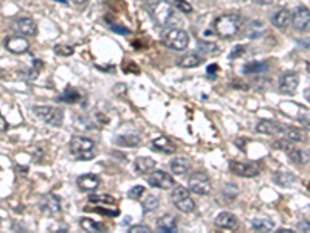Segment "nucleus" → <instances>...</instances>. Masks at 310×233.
<instances>
[{
  "label": "nucleus",
  "mask_w": 310,
  "mask_h": 233,
  "mask_svg": "<svg viewBox=\"0 0 310 233\" xmlns=\"http://www.w3.org/2000/svg\"><path fill=\"white\" fill-rule=\"evenodd\" d=\"M243 25V19L237 14H222L214 20L215 35L224 39L234 38Z\"/></svg>",
  "instance_id": "nucleus-1"
},
{
  "label": "nucleus",
  "mask_w": 310,
  "mask_h": 233,
  "mask_svg": "<svg viewBox=\"0 0 310 233\" xmlns=\"http://www.w3.org/2000/svg\"><path fill=\"white\" fill-rule=\"evenodd\" d=\"M162 41L163 44L174 50V51H184L190 45V36L184 30L181 28H177V26H169L163 32L162 35Z\"/></svg>",
  "instance_id": "nucleus-2"
},
{
  "label": "nucleus",
  "mask_w": 310,
  "mask_h": 233,
  "mask_svg": "<svg viewBox=\"0 0 310 233\" xmlns=\"http://www.w3.org/2000/svg\"><path fill=\"white\" fill-rule=\"evenodd\" d=\"M69 150L78 160H91L95 157V141L87 137L75 135L69 143Z\"/></svg>",
  "instance_id": "nucleus-3"
},
{
  "label": "nucleus",
  "mask_w": 310,
  "mask_h": 233,
  "mask_svg": "<svg viewBox=\"0 0 310 233\" xmlns=\"http://www.w3.org/2000/svg\"><path fill=\"white\" fill-rule=\"evenodd\" d=\"M150 13H152V17L153 20L157 22L159 25L162 26H174L178 19L174 13V8L169 2H165V0H159V2H155L150 8Z\"/></svg>",
  "instance_id": "nucleus-4"
},
{
  "label": "nucleus",
  "mask_w": 310,
  "mask_h": 233,
  "mask_svg": "<svg viewBox=\"0 0 310 233\" xmlns=\"http://www.w3.org/2000/svg\"><path fill=\"white\" fill-rule=\"evenodd\" d=\"M35 113L39 116V119L50 125V126H54V128H59L64 122V112L59 107H53V106H36L35 109Z\"/></svg>",
  "instance_id": "nucleus-5"
},
{
  "label": "nucleus",
  "mask_w": 310,
  "mask_h": 233,
  "mask_svg": "<svg viewBox=\"0 0 310 233\" xmlns=\"http://www.w3.org/2000/svg\"><path fill=\"white\" fill-rule=\"evenodd\" d=\"M171 200H172L174 206H175L180 212H183V213H191V212H194V209H196V202L193 200L190 191L186 190V188H183V187H175V188L172 190V193H171Z\"/></svg>",
  "instance_id": "nucleus-6"
},
{
  "label": "nucleus",
  "mask_w": 310,
  "mask_h": 233,
  "mask_svg": "<svg viewBox=\"0 0 310 233\" xmlns=\"http://www.w3.org/2000/svg\"><path fill=\"white\" fill-rule=\"evenodd\" d=\"M188 187H190V191H193L199 196H206L211 193V179L206 172L197 171L190 178Z\"/></svg>",
  "instance_id": "nucleus-7"
},
{
  "label": "nucleus",
  "mask_w": 310,
  "mask_h": 233,
  "mask_svg": "<svg viewBox=\"0 0 310 233\" xmlns=\"http://www.w3.org/2000/svg\"><path fill=\"white\" fill-rule=\"evenodd\" d=\"M147 182L150 187L160 188V190H169L175 185V181L171 174H168L166 171H162V169H153L149 174Z\"/></svg>",
  "instance_id": "nucleus-8"
},
{
  "label": "nucleus",
  "mask_w": 310,
  "mask_h": 233,
  "mask_svg": "<svg viewBox=\"0 0 310 233\" xmlns=\"http://www.w3.org/2000/svg\"><path fill=\"white\" fill-rule=\"evenodd\" d=\"M11 28L14 33H19L20 36H35L38 33V25L31 17H19L11 23Z\"/></svg>",
  "instance_id": "nucleus-9"
},
{
  "label": "nucleus",
  "mask_w": 310,
  "mask_h": 233,
  "mask_svg": "<svg viewBox=\"0 0 310 233\" xmlns=\"http://www.w3.org/2000/svg\"><path fill=\"white\" fill-rule=\"evenodd\" d=\"M39 209L44 215L47 216H56L60 213L62 206H60V197L56 194H45L41 202H39Z\"/></svg>",
  "instance_id": "nucleus-10"
},
{
  "label": "nucleus",
  "mask_w": 310,
  "mask_h": 233,
  "mask_svg": "<svg viewBox=\"0 0 310 233\" xmlns=\"http://www.w3.org/2000/svg\"><path fill=\"white\" fill-rule=\"evenodd\" d=\"M230 169H231V172L236 174V176H240V178H256L259 174V168L256 165L245 163V162H236V160L230 162Z\"/></svg>",
  "instance_id": "nucleus-11"
},
{
  "label": "nucleus",
  "mask_w": 310,
  "mask_h": 233,
  "mask_svg": "<svg viewBox=\"0 0 310 233\" xmlns=\"http://www.w3.org/2000/svg\"><path fill=\"white\" fill-rule=\"evenodd\" d=\"M299 85V76L295 72H286L281 78H279V91L286 95L295 94Z\"/></svg>",
  "instance_id": "nucleus-12"
},
{
  "label": "nucleus",
  "mask_w": 310,
  "mask_h": 233,
  "mask_svg": "<svg viewBox=\"0 0 310 233\" xmlns=\"http://www.w3.org/2000/svg\"><path fill=\"white\" fill-rule=\"evenodd\" d=\"M292 25L298 32H305L310 26V10L305 7H299L292 13Z\"/></svg>",
  "instance_id": "nucleus-13"
},
{
  "label": "nucleus",
  "mask_w": 310,
  "mask_h": 233,
  "mask_svg": "<svg viewBox=\"0 0 310 233\" xmlns=\"http://www.w3.org/2000/svg\"><path fill=\"white\" fill-rule=\"evenodd\" d=\"M5 48H7L8 51H11V53L22 54V53L28 51L29 42H28L23 36H20V35H17V36H10L8 39H5Z\"/></svg>",
  "instance_id": "nucleus-14"
},
{
  "label": "nucleus",
  "mask_w": 310,
  "mask_h": 233,
  "mask_svg": "<svg viewBox=\"0 0 310 233\" xmlns=\"http://www.w3.org/2000/svg\"><path fill=\"white\" fill-rule=\"evenodd\" d=\"M271 25L277 30H286V28L292 23V13L287 8H281L277 10L273 16H271Z\"/></svg>",
  "instance_id": "nucleus-15"
},
{
  "label": "nucleus",
  "mask_w": 310,
  "mask_h": 233,
  "mask_svg": "<svg viewBox=\"0 0 310 233\" xmlns=\"http://www.w3.org/2000/svg\"><path fill=\"white\" fill-rule=\"evenodd\" d=\"M115 143L122 148H137L141 143V137L135 132H122L115 137Z\"/></svg>",
  "instance_id": "nucleus-16"
},
{
  "label": "nucleus",
  "mask_w": 310,
  "mask_h": 233,
  "mask_svg": "<svg viewBox=\"0 0 310 233\" xmlns=\"http://www.w3.org/2000/svg\"><path fill=\"white\" fill-rule=\"evenodd\" d=\"M152 150H155L157 153H162V154H174L177 151L175 144L172 143V140L166 138V137H157L152 140Z\"/></svg>",
  "instance_id": "nucleus-17"
},
{
  "label": "nucleus",
  "mask_w": 310,
  "mask_h": 233,
  "mask_svg": "<svg viewBox=\"0 0 310 233\" xmlns=\"http://www.w3.org/2000/svg\"><path fill=\"white\" fill-rule=\"evenodd\" d=\"M256 131L259 134H267V135H273V134H281L286 131V126L279 125L273 120H261L256 126Z\"/></svg>",
  "instance_id": "nucleus-18"
},
{
  "label": "nucleus",
  "mask_w": 310,
  "mask_h": 233,
  "mask_svg": "<svg viewBox=\"0 0 310 233\" xmlns=\"http://www.w3.org/2000/svg\"><path fill=\"white\" fill-rule=\"evenodd\" d=\"M215 225L225 230H234L237 227V218L230 212H222L215 216Z\"/></svg>",
  "instance_id": "nucleus-19"
},
{
  "label": "nucleus",
  "mask_w": 310,
  "mask_h": 233,
  "mask_svg": "<svg viewBox=\"0 0 310 233\" xmlns=\"http://www.w3.org/2000/svg\"><path fill=\"white\" fill-rule=\"evenodd\" d=\"M78 187L82 191H93L100 187V178L95 174H84V176L78 178Z\"/></svg>",
  "instance_id": "nucleus-20"
},
{
  "label": "nucleus",
  "mask_w": 310,
  "mask_h": 233,
  "mask_svg": "<svg viewBox=\"0 0 310 233\" xmlns=\"http://www.w3.org/2000/svg\"><path fill=\"white\" fill-rule=\"evenodd\" d=\"M203 63V56L199 53H188L181 56L180 60L177 61V64L183 69H193V67H199Z\"/></svg>",
  "instance_id": "nucleus-21"
},
{
  "label": "nucleus",
  "mask_w": 310,
  "mask_h": 233,
  "mask_svg": "<svg viewBox=\"0 0 310 233\" xmlns=\"http://www.w3.org/2000/svg\"><path fill=\"white\" fill-rule=\"evenodd\" d=\"M267 33V28L262 20H252L246 26V36L250 39H258Z\"/></svg>",
  "instance_id": "nucleus-22"
},
{
  "label": "nucleus",
  "mask_w": 310,
  "mask_h": 233,
  "mask_svg": "<svg viewBox=\"0 0 310 233\" xmlns=\"http://www.w3.org/2000/svg\"><path fill=\"white\" fill-rule=\"evenodd\" d=\"M135 171L138 174H147L149 171L155 169V160L152 157H147V156H141V157H137L135 163Z\"/></svg>",
  "instance_id": "nucleus-23"
},
{
  "label": "nucleus",
  "mask_w": 310,
  "mask_h": 233,
  "mask_svg": "<svg viewBox=\"0 0 310 233\" xmlns=\"http://www.w3.org/2000/svg\"><path fill=\"white\" fill-rule=\"evenodd\" d=\"M171 171L175 176H184L190 171V160L184 157H175L171 162Z\"/></svg>",
  "instance_id": "nucleus-24"
},
{
  "label": "nucleus",
  "mask_w": 310,
  "mask_h": 233,
  "mask_svg": "<svg viewBox=\"0 0 310 233\" xmlns=\"http://www.w3.org/2000/svg\"><path fill=\"white\" fill-rule=\"evenodd\" d=\"M157 228L160 231H175L177 230V218L174 215H163L157 221Z\"/></svg>",
  "instance_id": "nucleus-25"
},
{
  "label": "nucleus",
  "mask_w": 310,
  "mask_h": 233,
  "mask_svg": "<svg viewBox=\"0 0 310 233\" xmlns=\"http://www.w3.org/2000/svg\"><path fill=\"white\" fill-rule=\"evenodd\" d=\"M252 228L256 231H271L274 228V222L268 218H255L252 219Z\"/></svg>",
  "instance_id": "nucleus-26"
},
{
  "label": "nucleus",
  "mask_w": 310,
  "mask_h": 233,
  "mask_svg": "<svg viewBox=\"0 0 310 233\" xmlns=\"http://www.w3.org/2000/svg\"><path fill=\"white\" fill-rule=\"evenodd\" d=\"M81 227L85 230V231H97V233H101V231H106V225L101 224V222H97V221H93L90 218H82L79 221Z\"/></svg>",
  "instance_id": "nucleus-27"
},
{
  "label": "nucleus",
  "mask_w": 310,
  "mask_h": 233,
  "mask_svg": "<svg viewBox=\"0 0 310 233\" xmlns=\"http://www.w3.org/2000/svg\"><path fill=\"white\" fill-rule=\"evenodd\" d=\"M160 206V199L157 196H153V194H147L143 200V212L144 213H150L153 210H157Z\"/></svg>",
  "instance_id": "nucleus-28"
},
{
  "label": "nucleus",
  "mask_w": 310,
  "mask_h": 233,
  "mask_svg": "<svg viewBox=\"0 0 310 233\" xmlns=\"http://www.w3.org/2000/svg\"><path fill=\"white\" fill-rule=\"evenodd\" d=\"M284 134L287 135V138L290 141H305V132L301 131V129H296V128H286Z\"/></svg>",
  "instance_id": "nucleus-29"
},
{
  "label": "nucleus",
  "mask_w": 310,
  "mask_h": 233,
  "mask_svg": "<svg viewBox=\"0 0 310 233\" xmlns=\"http://www.w3.org/2000/svg\"><path fill=\"white\" fill-rule=\"evenodd\" d=\"M88 202L93 203H107V206H115L116 200L109 196V194H90L88 196Z\"/></svg>",
  "instance_id": "nucleus-30"
},
{
  "label": "nucleus",
  "mask_w": 310,
  "mask_h": 233,
  "mask_svg": "<svg viewBox=\"0 0 310 233\" xmlns=\"http://www.w3.org/2000/svg\"><path fill=\"white\" fill-rule=\"evenodd\" d=\"M274 181H276V184H281V185H292L296 181V178L293 176V174H290V172L281 171V172H276L274 174Z\"/></svg>",
  "instance_id": "nucleus-31"
},
{
  "label": "nucleus",
  "mask_w": 310,
  "mask_h": 233,
  "mask_svg": "<svg viewBox=\"0 0 310 233\" xmlns=\"http://www.w3.org/2000/svg\"><path fill=\"white\" fill-rule=\"evenodd\" d=\"M267 70V64L265 63H248L243 67V72L246 75H252V73H262Z\"/></svg>",
  "instance_id": "nucleus-32"
},
{
  "label": "nucleus",
  "mask_w": 310,
  "mask_h": 233,
  "mask_svg": "<svg viewBox=\"0 0 310 233\" xmlns=\"http://www.w3.org/2000/svg\"><path fill=\"white\" fill-rule=\"evenodd\" d=\"M59 100H60V101H66V103H76V101L81 100V95H79V92H76L75 89H67L64 94L60 95Z\"/></svg>",
  "instance_id": "nucleus-33"
},
{
  "label": "nucleus",
  "mask_w": 310,
  "mask_h": 233,
  "mask_svg": "<svg viewBox=\"0 0 310 233\" xmlns=\"http://www.w3.org/2000/svg\"><path fill=\"white\" fill-rule=\"evenodd\" d=\"M289 156H290V160L293 162V163H296V165H301V163H304L307 159H305V154L302 153V151H299V150H295V148H292L290 151H289Z\"/></svg>",
  "instance_id": "nucleus-34"
},
{
  "label": "nucleus",
  "mask_w": 310,
  "mask_h": 233,
  "mask_svg": "<svg viewBox=\"0 0 310 233\" xmlns=\"http://www.w3.org/2000/svg\"><path fill=\"white\" fill-rule=\"evenodd\" d=\"M174 7H175L180 13H184V14L193 13V5L186 2V0H174Z\"/></svg>",
  "instance_id": "nucleus-35"
},
{
  "label": "nucleus",
  "mask_w": 310,
  "mask_h": 233,
  "mask_svg": "<svg viewBox=\"0 0 310 233\" xmlns=\"http://www.w3.org/2000/svg\"><path fill=\"white\" fill-rule=\"evenodd\" d=\"M144 194H146V188L141 187V185H137V187L131 188V191H129L128 196H129L131 199H134V200H138V199H141Z\"/></svg>",
  "instance_id": "nucleus-36"
},
{
  "label": "nucleus",
  "mask_w": 310,
  "mask_h": 233,
  "mask_svg": "<svg viewBox=\"0 0 310 233\" xmlns=\"http://www.w3.org/2000/svg\"><path fill=\"white\" fill-rule=\"evenodd\" d=\"M73 51H75L73 47H69V45H56V47H54V53L59 54V56H62V57L73 54Z\"/></svg>",
  "instance_id": "nucleus-37"
},
{
  "label": "nucleus",
  "mask_w": 310,
  "mask_h": 233,
  "mask_svg": "<svg viewBox=\"0 0 310 233\" xmlns=\"http://www.w3.org/2000/svg\"><path fill=\"white\" fill-rule=\"evenodd\" d=\"M274 148L284 150V151L289 153V151L293 148V144H292V141H289V140H277V141H274Z\"/></svg>",
  "instance_id": "nucleus-38"
},
{
  "label": "nucleus",
  "mask_w": 310,
  "mask_h": 233,
  "mask_svg": "<svg viewBox=\"0 0 310 233\" xmlns=\"http://www.w3.org/2000/svg\"><path fill=\"white\" fill-rule=\"evenodd\" d=\"M129 231H132V233H149L150 231V228L147 227V225H143V224H140V225H132L131 228H129Z\"/></svg>",
  "instance_id": "nucleus-39"
},
{
  "label": "nucleus",
  "mask_w": 310,
  "mask_h": 233,
  "mask_svg": "<svg viewBox=\"0 0 310 233\" xmlns=\"http://www.w3.org/2000/svg\"><path fill=\"white\" fill-rule=\"evenodd\" d=\"M110 28H112L113 32H118L119 35H129V33H131L129 28H126V26H121V25H110Z\"/></svg>",
  "instance_id": "nucleus-40"
},
{
  "label": "nucleus",
  "mask_w": 310,
  "mask_h": 233,
  "mask_svg": "<svg viewBox=\"0 0 310 233\" xmlns=\"http://www.w3.org/2000/svg\"><path fill=\"white\" fill-rule=\"evenodd\" d=\"M243 51H245V47L237 45V47H234V48H233V51L230 53V57H231V60H236V57H237L239 54H242Z\"/></svg>",
  "instance_id": "nucleus-41"
},
{
  "label": "nucleus",
  "mask_w": 310,
  "mask_h": 233,
  "mask_svg": "<svg viewBox=\"0 0 310 233\" xmlns=\"http://www.w3.org/2000/svg\"><path fill=\"white\" fill-rule=\"evenodd\" d=\"M95 212L103 213V215H109V216H118L119 210H107V209H95Z\"/></svg>",
  "instance_id": "nucleus-42"
},
{
  "label": "nucleus",
  "mask_w": 310,
  "mask_h": 233,
  "mask_svg": "<svg viewBox=\"0 0 310 233\" xmlns=\"http://www.w3.org/2000/svg\"><path fill=\"white\" fill-rule=\"evenodd\" d=\"M296 228L299 230V231H310V222L308 221H301V222H298V225H296Z\"/></svg>",
  "instance_id": "nucleus-43"
},
{
  "label": "nucleus",
  "mask_w": 310,
  "mask_h": 233,
  "mask_svg": "<svg viewBox=\"0 0 310 233\" xmlns=\"http://www.w3.org/2000/svg\"><path fill=\"white\" fill-rule=\"evenodd\" d=\"M217 72H219V67H217V64H211V66H208V69H206V73H208L209 76L217 75Z\"/></svg>",
  "instance_id": "nucleus-44"
},
{
  "label": "nucleus",
  "mask_w": 310,
  "mask_h": 233,
  "mask_svg": "<svg viewBox=\"0 0 310 233\" xmlns=\"http://www.w3.org/2000/svg\"><path fill=\"white\" fill-rule=\"evenodd\" d=\"M7 129H8V123L5 120V116L0 113V132H5Z\"/></svg>",
  "instance_id": "nucleus-45"
},
{
  "label": "nucleus",
  "mask_w": 310,
  "mask_h": 233,
  "mask_svg": "<svg viewBox=\"0 0 310 233\" xmlns=\"http://www.w3.org/2000/svg\"><path fill=\"white\" fill-rule=\"evenodd\" d=\"M305 128H308L310 129V116H301V120H299Z\"/></svg>",
  "instance_id": "nucleus-46"
},
{
  "label": "nucleus",
  "mask_w": 310,
  "mask_h": 233,
  "mask_svg": "<svg viewBox=\"0 0 310 233\" xmlns=\"http://www.w3.org/2000/svg\"><path fill=\"white\" fill-rule=\"evenodd\" d=\"M255 4H258V5H270L273 0H253Z\"/></svg>",
  "instance_id": "nucleus-47"
},
{
  "label": "nucleus",
  "mask_w": 310,
  "mask_h": 233,
  "mask_svg": "<svg viewBox=\"0 0 310 233\" xmlns=\"http://www.w3.org/2000/svg\"><path fill=\"white\" fill-rule=\"evenodd\" d=\"M72 2H73V4H76V5H79V7H81V5H85V4H87V2H88V0H72Z\"/></svg>",
  "instance_id": "nucleus-48"
},
{
  "label": "nucleus",
  "mask_w": 310,
  "mask_h": 233,
  "mask_svg": "<svg viewBox=\"0 0 310 233\" xmlns=\"http://www.w3.org/2000/svg\"><path fill=\"white\" fill-rule=\"evenodd\" d=\"M0 221H2V219H0Z\"/></svg>",
  "instance_id": "nucleus-49"
}]
</instances>
